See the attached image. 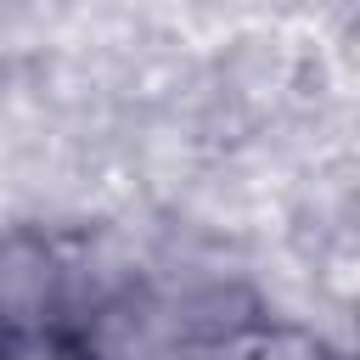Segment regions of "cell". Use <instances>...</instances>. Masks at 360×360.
Segmentation results:
<instances>
[{
  "mask_svg": "<svg viewBox=\"0 0 360 360\" xmlns=\"http://www.w3.org/2000/svg\"><path fill=\"white\" fill-rule=\"evenodd\" d=\"M11 338H17V332H11V326H0V360L11 354Z\"/></svg>",
  "mask_w": 360,
  "mask_h": 360,
  "instance_id": "3957f363",
  "label": "cell"
},
{
  "mask_svg": "<svg viewBox=\"0 0 360 360\" xmlns=\"http://www.w3.org/2000/svg\"><path fill=\"white\" fill-rule=\"evenodd\" d=\"M6 360H101L90 349V338H79L73 326H51V332H22L11 338V354Z\"/></svg>",
  "mask_w": 360,
  "mask_h": 360,
  "instance_id": "7a4b0ae2",
  "label": "cell"
},
{
  "mask_svg": "<svg viewBox=\"0 0 360 360\" xmlns=\"http://www.w3.org/2000/svg\"><path fill=\"white\" fill-rule=\"evenodd\" d=\"M73 304V270L62 248L39 231H6L0 236V326L22 332H51L62 326Z\"/></svg>",
  "mask_w": 360,
  "mask_h": 360,
  "instance_id": "6da1fadb",
  "label": "cell"
}]
</instances>
